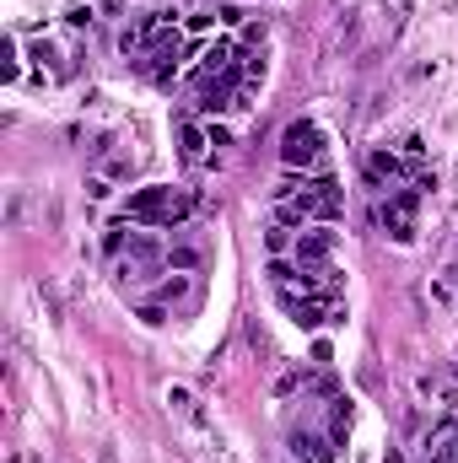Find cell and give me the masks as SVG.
Listing matches in <instances>:
<instances>
[{"label":"cell","instance_id":"obj_5","mask_svg":"<svg viewBox=\"0 0 458 463\" xmlns=\"http://www.w3.org/2000/svg\"><path fill=\"white\" fill-rule=\"evenodd\" d=\"M329 253H335V232H324V227L297 232V242H291V264L297 269H335Z\"/></svg>","mask_w":458,"mask_h":463},{"label":"cell","instance_id":"obj_6","mask_svg":"<svg viewBox=\"0 0 458 463\" xmlns=\"http://www.w3.org/2000/svg\"><path fill=\"white\" fill-rule=\"evenodd\" d=\"M178 140H184V162H200V156H205V151H200V146H205V135H200V124H195V118H184V124H178Z\"/></svg>","mask_w":458,"mask_h":463},{"label":"cell","instance_id":"obj_2","mask_svg":"<svg viewBox=\"0 0 458 463\" xmlns=\"http://www.w3.org/2000/svg\"><path fill=\"white\" fill-rule=\"evenodd\" d=\"M124 216H129L135 227L173 232L195 216V194H189V189H173V184H151V189H135V194L124 200Z\"/></svg>","mask_w":458,"mask_h":463},{"label":"cell","instance_id":"obj_4","mask_svg":"<svg viewBox=\"0 0 458 463\" xmlns=\"http://www.w3.org/2000/svg\"><path fill=\"white\" fill-rule=\"evenodd\" d=\"M415 205H421V189H388V200H377V227L394 242H410L415 237Z\"/></svg>","mask_w":458,"mask_h":463},{"label":"cell","instance_id":"obj_1","mask_svg":"<svg viewBox=\"0 0 458 463\" xmlns=\"http://www.w3.org/2000/svg\"><path fill=\"white\" fill-rule=\"evenodd\" d=\"M345 211V194L335 178H302V184H281L275 189V222L297 227V222H335Z\"/></svg>","mask_w":458,"mask_h":463},{"label":"cell","instance_id":"obj_3","mask_svg":"<svg viewBox=\"0 0 458 463\" xmlns=\"http://www.w3.org/2000/svg\"><path fill=\"white\" fill-rule=\"evenodd\" d=\"M281 162L297 173H308V167H319L324 162V129L313 124V118H291L286 124V135H281Z\"/></svg>","mask_w":458,"mask_h":463},{"label":"cell","instance_id":"obj_7","mask_svg":"<svg viewBox=\"0 0 458 463\" xmlns=\"http://www.w3.org/2000/svg\"><path fill=\"white\" fill-rule=\"evenodd\" d=\"M426 463H458V437H448V442H443V448H437Z\"/></svg>","mask_w":458,"mask_h":463}]
</instances>
